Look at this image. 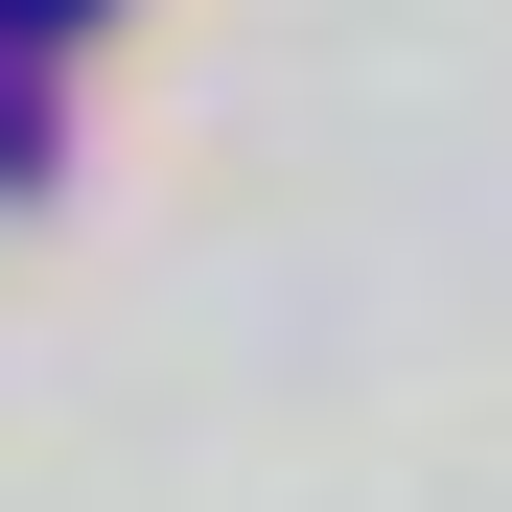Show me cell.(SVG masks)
Returning <instances> with one entry per match:
<instances>
[{"mask_svg": "<svg viewBox=\"0 0 512 512\" xmlns=\"http://www.w3.org/2000/svg\"><path fill=\"white\" fill-rule=\"evenodd\" d=\"M47 24H70V0H47Z\"/></svg>", "mask_w": 512, "mask_h": 512, "instance_id": "1", "label": "cell"}]
</instances>
